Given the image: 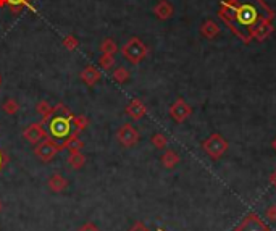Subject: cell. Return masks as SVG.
Masks as SVG:
<instances>
[{
	"label": "cell",
	"instance_id": "cell-1",
	"mask_svg": "<svg viewBox=\"0 0 276 231\" xmlns=\"http://www.w3.org/2000/svg\"><path fill=\"white\" fill-rule=\"evenodd\" d=\"M218 18L244 44L252 41V34L262 23L273 21L275 12L265 0H222Z\"/></svg>",
	"mask_w": 276,
	"mask_h": 231
},
{
	"label": "cell",
	"instance_id": "cell-2",
	"mask_svg": "<svg viewBox=\"0 0 276 231\" xmlns=\"http://www.w3.org/2000/svg\"><path fill=\"white\" fill-rule=\"evenodd\" d=\"M46 124H47V128H46L47 138L52 139L53 142L58 145L60 150L65 149L67 141L76 133L73 128V113L71 115H53Z\"/></svg>",
	"mask_w": 276,
	"mask_h": 231
},
{
	"label": "cell",
	"instance_id": "cell-3",
	"mask_svg": "<svg viewBox=\"0 0 276 231\" xmlns=\"http://www.w3.org/2000/svg\"><path fill=\"white\" fill-rule=\"evenodd\" d=\"M121 53H123V57L126 58L129 63L138 65V63L142 62L145 57H147L149 49H147V46H145L142 41H140L139 37H131L123 46Z\"/></svg>",
	"mask_w": 276,
	"mask_h": 231
},
{
	"label": "cell",
	"instance_id": "cell-4",
	"mask_svg": "<svg viewBox=\"0 0 276 231\" xmlns=\"http://www.w3.org/2000/svg\"><path fill=\"white\" fill-rule=\"evenodd\" d=\"M228 141L224 139L222 134H218V133H213V134H210V136L207 138L202 142V149H204V152L208 155L210 159H213V160H218L222 155H224V152L228 150Z\"/></svg>",
	"mask_w": 276,
	"mask_h": 231
},
{
	"label": "cell",
	"instance_id": "cell-5",
	"mask_svg": "<svg viewBox=\"0 0 276 231\" xmlns=\"http://www.w3.org/2000/svg\"><path fill=\"white\" fill-rule=\"evenodd\" d=\"M58 152H60L58 145L55 144L50 138H46L44 141H41L39 144H36V149H34L36 157L44 163L52 162V160L55 159V155H57Z\"/></svg>",
	"mask_w": 276,
	"mask_h": 231
},
{
	"label": "cell",
	"instance_id": "cell-6",
	"mask_svg": "<svg viewBox=\"0 0 276 231\" xmlns=\"http://www.w3.org/2000/svg\"><path fill=\"white\" fill-rule=\"evenodd\" d=\"M117 139L120 141V144L123 147H134L139 142V133L133 124L124 123L117 131Z\"/></svg>",
	"mask_w": 276,
	"mask_h": 231
},
{
	"label": "cell",
	"instance_id": "cell-7",
	"mask_svg": "<svg viewBox=\"0 0 276 231\" xmlns=\"http://www.w3.org/2000/svg\"><path fill=\"white\" fill-rule=\"evenodd\" d=\"M190 115H192V107H190L183 97L176 99L172 104V107H170V117H172L173 122H176V123L186 122Z\"/></svg>",
	"mask_w": 276,
	"mask_h": 231
},
{
	"label": "cell",
	"instance_id": "cell-8",
	"mask_svg": "<svg viewBox=\"0 0 276 231\" xmlns=\"http://www.w3.org/2000/svg\"><path fill=\"white\" fill-rule=\"evenodd\" d=\"M23 138L28 141L29 144L36 145L39 144L41 141H44L47 138V131H46V126H44V123H31L29 126L24 128L23 131Z\"/></svg>",
	"mask_w": 276,
	"mask_h": 231
},
{
	"label": "cell",
	"instance_id": "cell-9",
	"mask_svg": "<svg viewBox=\"0 0 276 231\" xmlns=\"http://www.w3.org/2000/svg\"><path fill=\"white\" fill-rule=\"evenodd\" d=\"M234 231H270V228L259 218V215L250 213L242 220V223Z\"/></svg>",
	"mask_w": 276,
	"mask_h": 231
},
{
	"label": "cell",
	"instance_id": "cell-10",
	"mask_svg": "<svg viewBox=\"0 0 276 231\" xmlns=\"http://www.w3.org/2000/svg\"><path fill=\"white\" fill-rule=\"evenodd\" d=\"M145 113H147V107H145V104L140 99H133L126 105V115L131 120H136L138 122V120L145 117Z\"/></svg>",
	"mask_w": 276,
	"mask_h": 231
},
{
	"label": "cell",
	"instance_id": "cell-11",
	"mask_svg": "<svg viewBox=\"0 0 276 231\" xmlns=\"http://www.w3.org/2000/svg\"><path fill=\"white\" fill-rule=\"evenodd\" d=\"M79 76H81V81L84 84H87V86H95V84L100 81L102 74H100V71L94 67V65H87V67L81 71Z\"/></svg>",
	"mask_w": 276,
	"mask_h": 231
},
{
	"label": "cell",
	"instance_id": "cell-12",
	"mask_svg": "<svg viewBox=\"0 0 276 231\" xmlns=\"http://www.w3.org/2000/svg\"><path fill=\"white\" fill-rule=\"evenodd\" d=\"M173 5L168 2V0H160V2L154 7V15L157 17L158 19H162V21H165V19L172 18L173 17Z\"/></svg>",
	"mask_w": 276,
	"mask_h": 231
},
{
	"label": "cell",
	"instance_id": "cell-13",
	"mask_svg": "<svg viewBox=\"0 0 276 231\" xmlns=\"http://www.w3.org/2000/svg\"><path fill=\"white\" fill-rule=\"evenodd\" d=\"M49 189L53 191V193H63L65 189L68 188V179L60 173H55L49 178Z\"/></svg>",
	"mask_w": 276,
	"mask_h": 231
},
{
	"label": "cell",
	"instance_id": "cell-14",
	"mask_svg": "<svg viewBox=\"0 0 276 231\" xmlns=\"http://www.w3.org/2000/svg\"><path fill=\"white\" fill-rule=\"evenodd\" d=\"M272 33H273V24H272V21L262 23V24H260V26L254 31V34H252V41L263 42L265 39H268L270 36H272Z\"/></svg>",
	"mask_w": 276,
	"mask_h": 231
},
{
	"label": "cell",
	"instance_id": "cell-15",
	"mask_svg": "<svg viewBox=\"0 0 276 231\" xmlns=\"http://www.w3.org/2000/svg\"><path fill=\"white\" fill-rule=\"evenodd\" d=\"M200 34H202L205 39H215L220 34V26L213 19H207V21H204L202 26H200Z\"/></svg>",
	"mask_w": 276,
	"mask_h": 231
},
{
	"label": "cell",
	"instance_id": "cell-16",
	"mask_svg": "<svg viewBox=\"0 0 276 231\" xmlns=\"http://www.w3.org/2000/svg\"><path fill=\"white\" fill-rule=\"evenodd\" d=\"M7 7L10 8V12L13 15H19L24 7L29 8L31 12H34L33 0H7Z\"/></svg>",
	"mask_w": 276,
	"mask_h": 231
},
{
	"label": "cell",
	"instance_id": "cell-17",
	"mask_svg": "<svg viewBox=\"0 0 276 231\" xmlns=\"http://www.w3.org/2000/svg\"><path fill=\"white\" fill-rule=\"evenodd\" d=\"M179 162H181V157H179V154L174 152V150L168 149V150H165V154L162 155V165L168 170L174 168Z\"/></svg>",
	"mask_w": 276,
	"mask_h": 231
},
{
	"label": "cell",
	"instance_id": "cell-18",
	"mask_svg": "<svg viewBox=\"0 0 276 231\" xmlns=\"http://www.w3.org/2000/svg\"><path fill=\"white\" fill-rule=\"evenodd\" d=\"M36 112L42 117L44 124H46L49 120L53 117V107L47 102V100H41V102L36 105Z\"/></svg>",
	"mask_w": 276,
	"mask_h": 231
},
{
	"label": "cell",
	"instance_id": "cell-19",
	"mask_svg": "<svg viewBox=\"0 0 276 231\" xmlns=\"http://www.w3.org/2000/svg\"><path fill=\"white\" fill-rule=\"evenodd\" d=\"M68 165L73 170H81L84 165H86V155H84L81 150H79V152H69Z\"/></svg>",
	"mask_w": 276,
	"mask_h": 231
},
{
	"label": "cell",
	"instance_id": "cell-20",
	"mask_svg": "<svg viewBox=\"0 0 276 231\" xmlns=\"http://www.w3.org/2000/svg\"><path fill=\"white\" fill-rule=\"evenodd\" d=\"M89 118L86 117V115H73V128L76 133H81L84 131L87 126H89Z\"/></svg>",
	"mask_w": 276,
	"mask_h": 231
},
{
	"label": "cell",
	"instance_id": "cell-21",
	"mask_svg": "<svg viewBox=\"0 0 276 231\" xmlns=\"http://www.w3.org/2000/svg\"><path fill=\"white\" fill-rule=\"evenodd\" d=\"M83 147H84V142L78 138V133H74L73 136L67 141V144H65V149H68L69 152H79V150H83Z\"/></svg>",
	"mask_w": 276,
	"mask_h": 231
},
{
	"label": "cell",
	"instance_id": "cell-22",
	"mask_svg": "<svg viewBox=\"0 0 276 231\" xmlns=\"http://www.w3.org/2000/svg\"><path fill=\"white\" fill-rule=\"evenodd\" d=\"M100 52L105 53V55H113L118 52V46L113 39H104L102 44H100Z\"/></svg>",
	"mask_w": 276,
	"mask_h": 231
},
{
	"label": "cell",
	"instance_id": "cell-23",
	"mask_svg": "<svg viewBox=\"0 0 276 231\" xmlns=\"http://www.w3.org/2000/svg\"><path fill=\"white\" fill-rule=\"evenodd\" d=\"M112 76H113V81H115V83L123 84V83H126L129 78H131V73L128 71V68H124V67H118V68L113 71Z\"/></svg>",
	"mask_w": 276,
	"mask_h": 231
},
{
	"label": "cell",
	"instance_id": "cell-24",
	"mask_svg": "<svg viewBox=\"0 0 276 231\" xmlns=\"http://www.w3.org/2000/svg\"><path fill=\"white\" fill-rule=\"evenodd\" d=\"M2 108H3V112L7 115H15V113L19 112V104L15 99H7L3 102Z\"/></svg>",
	"mask_w": 276,
	"mask_h": 231
},
{
	"label": "cell",
	"instance_id": "cell-25",
	"mask_svg": "<svg viewBox=\"0 0 276 231\" xmlns=\"http://www.w3.org/2000/svg\"><path fill=\"white\" fill-rule=\"evenodd\" d=\"M150 142H152V145L155 149H165L168 145V139L162 133H155L152 136V139H150Z\"/></svg>",
	"mask_w": 276,
	"mask_h": 231
},
{
	"label": "cell",
	"instance_id": "cell-26",
	"mask_svg": "<svg viewBox=\"0 0 276 231\" xmlns=\"http://www.w3.org/2000/svg\"><path fill=\"white\" fill-rule=\"evenodd\" d=\"M115 65V57L113 55H105L102 53L99 58V67L102 70H112Z\"/></svg>",
	"mask_w": 276,
	"mask_h": 231
},
{
	"label": "cell",
	"instance_id": "cell-27",
	"mask_svg": "<svg viewBox=\"0 0 276 231\" xmlns=\"http://www.w3.org/2000/svg\"><path fill=\"white\" fill-rule=\"evenodd\" d=\"M63 47L69 50V52H73V50H76L79 47V41L73 36V34H68V36L63 37Z\"/></svg>",
	"mask_w": 276,
	"mask_h": 231
},
{
	"label": "cell",
	"instance_id": "cell-28",
	"mask_svg": "<svg viewBox=\"0 0 276 231\" xmlns=\"http://www.w3.org/2000/svg\"><path fill=\"white\" fill-rule=\"evenodd\" d=\"M53 115H71V112L65 104H57L53 107Z\"/></svg>",
	"mask_w": 276,
	"mask_h": 231
},
{
	"label": "cell",
	"instance_id": "cell-29",
	"mask_svg": "<svg viewBox=\"0 0 276 231\" xmlns=\"http://www.w3.org/2000/svg\"><path fill=\"white\" fill-rule=\"evenodd\" d=\"M128 231H150V230H149L147 227H145V225H144L142 222H136V223H134L133 227L129 228Z\"/></svg>",
	"mask_w": 276,
	"mask_h": 231
},
{
	"label": "cell",
	"instance_id": "cell-30",
	"mask_svg": "<svg viewBox=\"0 0 276 231\" xmlns=\"http://www.w3.org/2000/svg\"><path fill=\"white\" fill-rule=\"evenodd\" d=\"M79 231H99V228H97V225H95V223L87 222V223H84L81 228H79Z\"/></svg>",
	"mask_w": 276,
	"mask_h": 231
},
{
	"label": "cell",
	"instance_id": "cell-31",
	"mask_svg": "<svg viewBox=\"0 0 276 231\" xmlns=\"http://www.w3.org/2000/svg\"><path fill=\"white\" fill-rule=\"evenodd\" d=\"M7 163H8V155L5 154L2 149H0V172L5 168V165H7Z\"/></svg>",
	"mask_w": 276,
	"mask_h": 231
},
{
	"label": "cell",
	"instance_id": "cell-32",
	"mask_svg": "<svg viewBox=\"0 0 276 231\" xmlns=\"http://www.w3.org/2000/svg\"><path fill=\"white\" fill-rule=\"evenodd\" d=\"M267 217L268 220H272V222H276V205H272V207L267 210Z\"/></svg>",
	"mask_w": 276,
	"mask_h": 231
},
{
	"label": "cell",
	"instance_id": "cell-33",
	"mask_svg": "<svg viewBox=\"0 0 276 231\" xmlns=\"http://www.w3.org/2000/svg\"><path fill=\"white\" fill-rule=\"evenodd\" d=\"M270 181H272V184L276 188V170H275L272 175H270Z\"/></svg>",
	"mask_w": 276,
	"mask_h": 231
},
{
	"label": "cell",
	"instance_id": "cell-34",
	"mask_svg": "<svg viewBox=\"0 0 276 231\" xmlns=\"http://www.w3.org/2000/svg\"><path fill=\"white\" fill-rule=\"evenodd\" d=\"M7 7V0H0V8Z\"/></svg>",
	"mask_w": 276,
	"mask_h": 231
},
{
	"label": "cell",
	"instance_id": "cell-35",
	"mask_svg": "<svg viewBox=\"0 0 276 231\" xmlns=\"http://www.w3.org/2000/svg\"><path fill=\"white\" fill-rule=\"evenodd\" d=\"M272 147L275 149V152H276V138L273 139V142H272Z\"/></svg>",
	"mask_w": 276,
	"mask_h": 231
},
{
	"label": "cell",
	"instance_id": "cell-36",
	"mask_svg": "<svg viewBox=\"0 0 276 231\" xmlns=\"http://www.w3.org/2000/svg\"><path fill=\"white\" fill-rule=\"evenodd\" d=\"M2 207H3V204H2V200H0V212H2Z\"/></svg>",
	"mask_w": 276,
	"mask_h": 231
},
{
	"label": "cell",
	"instance_id": "cell-37",
	"mask_svg": "<svg viewBox=\"0 0 276 231\" xmlns=\"http://www.w3.org/2000/svg\"><path fill=\"white\" fill-rule=\"evenodd\" d=\"M0 86H2V76H0Z\"/></svg>",
	"mask_w": 276,
	"mask_h": 231
},
{
	"label": "cell",
	"instance_id": "cell-38",
	"mask_svg": "<svg viewBox=\"0 0 276 231\" xmlns=\"http://www.w3.org/2000/svg\"><path fill=\"white\" fill-rule=\"evenodd\" d=\"M158 231H165V230H158Z\"/></svg>",
	"mask_w": 276,
	"mask_h": 231
}]
</instances>
